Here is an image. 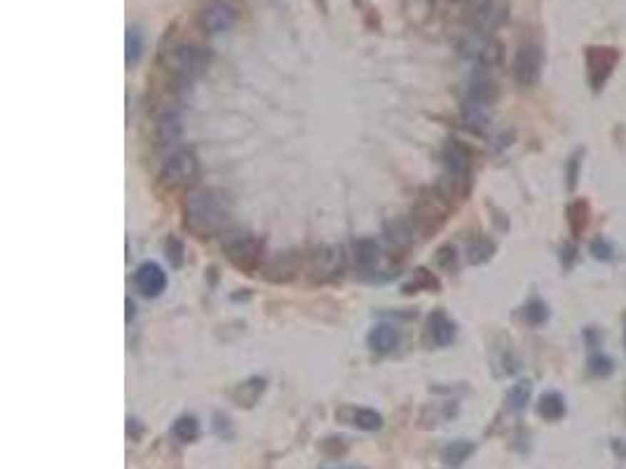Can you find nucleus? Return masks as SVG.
I'll use <instances>...</instances> for the list:
<instances>
[{"label":"nucleus","mask_w":626,"mask_h":469,"mask_svg":"<svg viewBox=\"0 0 626 469\" xmlns=\"http://www.w3.org/2000/svg\"><path fill=\"white\" fill-rule=\"evenodd\" d=\"M453 336H455V326H453L450 319L443 312H434L430 317V338L436 345H448Z\"/></svg>","instance_id":"obj_20"},{"label":"nucleus","mask_w":626,"mask_h":469,"mask_svg":"<svg viewBox=\"0 0 626 469\" xmlns=\"http://www.w3.org/2000/svg\"><path fill=\"white\" fill-rule=\"evenodd\" d=\"M542 73V49L535 43H525L518 47L516 59H514V78L518 85L532 87L540 80Z\"/></svg>","instance_id":"obj_7"},{"label":"nucleus","mask_w":626,"mask_h":469,"mask_svg":"<svg viewBox=\"0 0 626 469\" xmlns=\"http://www.w3.org/2000/svg\"><path fill=\"white\" fill-rule=\"evenodd\" d=\"M338 415L345 418L350 425L359 427V430H366V432L380 430V425H383L380 413H375V410H370V408H345Z\"/></svg>","instance_id":"obj_15"},{"label":"nucleus","mask_w":626,"mask_h":469,"mask_svg":"<svg viewBox=\"0 0 626 469\" xmlns=\"http://www.w3.org/2000/svg\"><path fill=\"white\" fill-rule=\"evenodd\" d=\"M301 266H303L301 253L284 251V253H277V256L270 258L266 266H261V270H263V277L279 284V282H291V279L298 275Z\"/></svg>","instance_id":"obj_10"},{"label":"nucleus","mask_w":626,"mask_h":469,"mask_svg":"<svg viewBox=\"0 0 626 469\" xmlns=\"http://www.w3.org/2000/svg\"><path fill=\"white\" fill-rule=\"evenodd\" d=\"M368 345L378 352H390L399 345V333L397 328L390 324H380L375 326L373 331L368 333Z\"/></svg>","instance_id":"obj_18"},{"label":"nucleus","mask_w":626,"mask_h":469,"mask_svg":"<svg viewBox=\"0 0 626 469\" xmlns=\"http://www.w3.org/2000/svg\"><path fill=\"white\" fill-rule=\"evenodd\" d=\"M335 469H357V467H335Z\"/></svg>","instance_id":"obj_35"},{"label":"nucleus","mask_w":626,"mask_h":469,"mask_svg":"<svg viewBox=\"0 0 626 469\" xmlns=\"http://www.w3.org/2000/svg\"><path fill=\"white\" fill-rule=\"evenodd\" d=\"M469 7H472V16H474L476 26H479V31H483V33L500 26L502 19H505V14H507L505 7L495 3V0H472V5Z\"/></svg>","instance_id":"obj_14"},{"label":"nucleus","mask_w":626,"mask_h":469,"mask_svg":"<svg viewBox=\"0 0 626 469\" xmlns=\"http://www.w3.org/2000/svg\"><path fill=\"white\" fill-rule=\"evenodd\" d=\"M493 251H495V244L485 240V237H476V240L469 244L467 256H469V263H483L493 256Z\"/></svg>","instance_id":"obj_26"},{"label":"nucleus","mask_w":626,"mask_h":469,"mask_svg":"<svg viewBox=\"0 0 626 469\" xmlns=\"http://www.w3.org/2000/svg\"><path fill=\"white\" fill-rule=\"evenodd\" d=\"M498 99V87L495 82L485 76H474L469 82V101L474 106H488Z\"/></svg>","instance_id":"obj_16"},{"label":"nucleus","mask_w":626,"mask_h":469,"mask_svg":"<svg viewBox=\"0 0 626 469\" xmlns=\"http://www.w3.org/2000/svg\"><path fill=\"white\" fill-rule=\"evenodd\" d=\"M226 253L233 261V266L244 270V273H253L258 266H263V242L258 237L251 235L230 237L226 242Z\"/></svg>","instance_id":"obj_2"},{"label":"nucleus","mask_w":626,"mask_h":469,"mask_svg":"<svg viewBox=\"0 0 626 469\" xmlns=\"http://www.w3.org/2000/svg\"><path fill=\"white\" fill-rule=\"evenodd\" d=\"M591 253H594L598 261H610L612 258V246L607 244L605 240H596L594 244H591Z\"/></svg>","instance_id":"obj_32"},{"label":"nucleus","mask_w":626,"mask_h":469,"mask_svg":"<svg viewBox=\"0 0 626 469\" xmlns=\"http://www.w3.org/2000/svg\"><path fill=\"white\" fill-rule=\"evenodd\" d=\"M537 413L545 418V420H551V423L561 420V418L565 415V399L558 392H545L540 397Z\"/></svg>","instance_id":"obj_19"},{"label":"nucleus","mask_w":626,"mask_h":469,"mask_svg":"<svg viewBox=\"0 0 626 469\" xmlns=\"http://www.w3.org/2000/svg\"><path fill=\"white\" fill-rule=\"evenodd\" d=\"M235 10L230 7L228 3H221V0H216V3L207 5L204 10L200 12V16H197V24H200V29L204 33H221V31H228L230 26L235 24Z\"/></svg>","instance_id":"obj_11"},{"label":"nucleus","mask_w":626,"mask_h":469,"mask_svg":"<svg viewBox=\"0 0 626 469\" xmlns=\"http://www.w3.org/2000/svg\"><path fill=\"white\" fill-rule=\"evenodd\" d=\"M420 286H425V289H439V282H436L434 275H430L427 270L420 268V270H415V282H410L406 286V291L408 289H420Z\"/></svg>","instance_id":"obj_31"},{"label":"nucleus","mask_w":626,"mask_h":469,"mask_svg":"<svg viewBox=\"0 0 626 469\" xmlns=\"http://www.w3.org/2000/svg\"><path fill=\"white\" fill-rule=\"evenodd\" d=\"M310 275L317 282H326V279H333L335 275H340L343 270V253L335 246H319L310 253L308 261Z\"/></svg>","instance_id":"obj_9"},{"label":"nucleus","mask_w":626,"mask_h":469,"mask_svg":"<svg viewBox=\"0 0 626 469\" xmlns=\"http://www.w3.org/2000/svg\"><path fill=\"white\" fill-rule=\"evenodd\" d=\"M181 131H183V125H181V118L176 113H164L160 122H158V141L162 146H169L178 141Z\"/></svg>","instance_id":"obj_21"},{"label":"nucleus","mask_w":626,"mask_h":469,"mask_svg":"<svg viewBox=\"0 0 626 469\" xmlns=\"http://www.w3.org/2000/svg\"><path fill=\"white\" fill-rule=\"evenodd\" d=\"M167 66H169V71L174 73V76L183 78V80H191V78L200 76V73L204 71V66H207V54H204L202 49L195 47V45H178V47H174L169 52Z\"/></svg>","instance_id":"obj_5"},{"label":"nucleus","mask_w":626,"mask_h":469,"mask_svg":"<svg viewBox=\"0 0 626 469\" xmlns=\"http://www.w3.org/2000/svg\"><path fill=\"white\" fill-rule=\"evenodd\" d=\"M620 61V52L610 45H591L587 47V71H589V82L591 87L603 89L607 78L612 76L615 66Z\"/></svg>","instance_id":"obj_4"},{"label":"nucleus","mask_w":626,"mask_h":469,"mask_svg":"<svg viewBox=\"0 0 626 469\" xmlns=\"http://www.w3.org/2000/svg\"><path fill=\"white\" fill-rule=\"evenodd\" d=\"M463 52L481 66H498L502 61V45L488 33H472L463 40Z\"/></svg>","instance_id":"obj_6"},{"label":"nucleus","mask_w":626,"mask_h":469,"mask_svg":"<svg viewBox=\"0 0 626 469\" xmlns=\"http://www.w3.org/2000/svg\"><path fill=\"white\" fill-rule=\"evenodd\" d=\"M612 359L610 357H605V355H594L589 359V371H591V375H596V378H605V375H610L612 373Z\"/></svg>","instance_id":"obj_30"},{"label":"nucleus","mask_w":626,"mask_h":469,"mask_svg":"<svg viewBox=\"0 0 626 469\" xmlns=\"http://www.w3.org/2000/svg\"><path fill=\"white\" fill-rule=\"evenodd\" d=\"M448 211H450L448 197L443 193H432V195H425L423 200L418 202L415 221L425 233H430V230H436L443 223V218L448 216Z\"/></svg>","instance_id":"obj_8"},{"label":"nucleus","mask_w":626,"mask_h":469,"mask_svg":"<svg viewBox=\"0 0 626 469\" xmlns=\"http://www.w3.org/2000/svg\"><path fill=\"white\" fill-rule=\"evenodd\" d=\"M134 282H136V289L143 296L155 298V296H160L164 291V286H167V275H164V270L158 263H143V266L136 270Z\"/></svg>","instance_id":"obj_13"},{"label":"nucleus","mask_w":626,"mask_h":469,"mask_svg":"<svg viewBox=\"0 0 626 469\" xmlns=\"http://www.w3.org/2000/svg\"><path fill=\"white\" fill-rule=\"evenodd\" d=\"M141 49H143V38H141V31H138L136 26H129L127 29V64H136L138 56H141Z\"/></svg>","instance_id":"obj_28"},{"label":"nucleus","mask_w":626,"mask_h":469,"mask_svg":"<svg viewBox=\"0 0 626 469\" xmlns=\"http://www.w3.org/2000/svg\"><path fill=\"white\" fill-rule=\"evenodd\" d=\"M181 253H183V246H181V242L174 240V237H169V240H167V256L174 261V266H181Z\"/></svg>","instance_id":"obj_33"},{"label":"nucleus","mask_w":626,"mask_h":469,"mask_svg":"<svg viewBox=\"0 0 626 469\" xmlns=\"http://www.w3.org/2000/svg\"><path fill=\"white\" fill-rule=\"evenodd\" d=\"M230 218V197L216 188H204L188 195L186 200V226L195 235H213L228 223Z\"/></svg>","instance_id":"obj_1"},{"label":"nucleus","mask_w":626,"mask_h":469,"mask_svg":"<svg viewBox=\"0 0 626 469\" xmlns=\"http://www.w3.org/2000/svg\"><path fill=\"white\" fill-rule=\"evenodd\" d=\"M577 169H580V155H575V158L570 160V171H567V186L570 188H575L577 186Z\"/></svg>","instance_id":"obj_34"},{"label":"nucleus","mask_w":626,"mask_h":469,"mask_svg":"<svg viewBox=\"0 0 626 469\" xmlns=\"http://www.w3.org/2000/svg\"><path fill=\"white\" fill-rule=\"evenodd\" d=\"M472 453H474V443L467 439H458L443 448V460H446V465L450 467H460Z\"/></svg>","instance_id":"obj_22"},{"label":"nucleus","mask_w":626,"mask_h":469,"mask_svg":"<svg viewBox=\"0 0 626 469\" xmlns=\"http://www.w3.org/2000/svg\"><path fill=\"white\" fill-rule=\"evenodd\" d=\"M530 392H532V385H530L528 380L516 383L514 388L509 390V397H507L509 406H512L514 410H523L525 404H528V401H530Z\"/></svg>","instance_id":"obj_27"},{"label":"nucleus","mask_w":626,"mask_h":469,"mask_svg":"<svg viewBox=\"0 0 626 469\" xmlns=\"http://www.w3.org/2000/svg\"><path fill=\"white\" fill-rule=\"evenodd\" d=\"M200 164L191 151H176L171 158L164 162L162 169V183L167 188H186L197 178Z\"/></svg>","instance_id":"obj_3"},{"label":"nucleus","mask_w":626,"mask_h":469,"mask_svg":"<svg viewBox=\"0 0 626 469\" xmlns=\"http://www.w3.org/2000/svg\"><path fill=\"white\" fill-rule=\"evenodd\" d=\"M443 162H446L448 176L469 178V174H472V151L458 138H450L443 148Z\"/></svg>","instance_id":"obj_12"},{"label":"nucleus","mask_w":626,"mask_h":469,"mask_svg":"<svg viewBox=\"0 0 626 469\" xmlns=\"http://www.w3.org/2000/svg\"><path fill=\"white\" fill-rule=\"evenodd\" d=\"M174 437L178 441H183V443L195 441L197 437H200V423H197L193 415L178 418L176 425H174Z\"/></svg>","instance_id":"obj_25"},{"label":"nucleus","mask_w":626,"mask_h":469,"mask_svg":"<svg viewBox=\"0 0 626 469\" xmlns=\"http://www.w3.org/2000/svg\"><path fill=\"white\" fill-rule=\"evenodd\" d=\"M263 392H266V380L263 378H249V380H244L235 388L233 401L237 406H253Z\"/></svg>","instance_id":"obj_17"},{"label":"nucleus","mask_w":626,"mask_h":469,"mask_svg":"<svg viewBox=\"0 0 626 469\" xmlns=\"http://www.w3.org/2000/svg\"><path fill=\"white\" fill-rule=\"evenodd\" d=\"M378 258H380V246L375 244V240H359V242H354V261H357L361 268L375 266Z\"/></svg>","instance_id":"obj_23"},{"label":"nucleus","mask_w":626,"mask_h":469,"mask_svg":"<svg viewBox=\"0 0 626 469\" xmlns=\"http://www.w3.org/2000/svg\"><path fill=\"white\" fill-rule=\"evenodd\" d=\"M567 223L575 237L582 235V230L589 223V204L584 200H575L570 207H567Z\"/></svg>","instance_id":"obj_24"},{"label":"nucleus","mask_w":626,"mask_h":469,"mask_svg":"<svg viewBox=\"0 0 626 469\" xmlns=\"http://www.w3.org/2000/svg\"><path fill=\"white\" fill-rule=\"evenodd\" d=\"M523 317L528 319L530 324H542L545 322V319L549 317V310H547V306L542 301H530L528 306H525V310H523Z\"/></svg>","instance_id":"obj_29"}]
</instances>
